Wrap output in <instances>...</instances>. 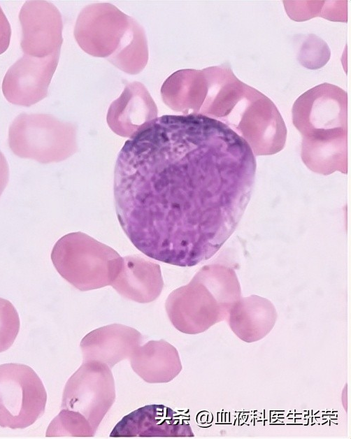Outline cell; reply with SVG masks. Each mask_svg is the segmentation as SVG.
<instances>
[{
	"label": "cell",
	"mask_w": 351,
	"mask_h": 439,
	"mask_svg": "<svg viewBox=\"0 0 351 439\" xmlns=\"http://www.w3.org/2000/svg\"><path fill=\"white\" fill-rule=\"evenodd\" d=\"M256 166L248 143L219 120L201 114L157 117L118 154L113 193L119 223L146 256L193 266L235 231Z\"/></svg>",
	"instance_id": "cell-1"
},
{
	"label": "cell",
	"mask_w": 351,
	"mask_h": 439,
	"mask_svg": "<svg viewBox=\"0 0 351 439\" xmlns=\"http://www.w3.org/2000/svg\"><path fill=\"white\" fill-rule=\"evenodd\" d=\"M207 92L198 114L219 120L241 136L255 155H271L285 144L287 128L275 105L240 81L224 66L203 69Z\"/></svg>",
	"instance_id": "cell-2"
},
{
	"label": "cell",
	"mask_w": 351,
	"mask_h": 439,
	"mask_svg": "<svg viewBox=\"0 0 351 439\" xmlns=\"http://www.w3.org/2000/svg\"><path fill=\"white\" fill-rule=\"evenodd\" d=\"M347 102L343 89L325 82L293 105V124L302 136L301 159L315 173H347Z\"/></svg>",
	"instance_id": "cell-3"
},
{
	"label": "cell",
	"mask_w": 351,
	"mask_h": 439,
	"mask_svg": "<svg viewBox=\"0 0 351 439\" xmlns=\"http://www.w3.org/2000/svg\"><path fill=\"white\" fill-rule=\"evenodd\" d=\"M74 36L87 53L108 60L122 71L136 74L147 64L145 31L132 17L110 3L87 6L76 20Z\"/></svg>",
	"instance_id": "cell-4"
},
{
	"label": "cell",
	"mask_w": 351,
	"mask_h": 439,
	"mask_svg": "<svg viewBox=\"0 0 351 439\" xmlns=\"http://www.w3.org/2000/svg\"><path fill=\"white\" fill-rule=\"evenodd\" d=\"M241 298L233 268L221 264L203 266L186 285L173 290L165 308L173 326L187 334L202 333L226 319L232 305Z\"/></svg>",
	"instance_id": "cell-5"
},
{
	"label": "cell",
	"mask_w": 351,
	"mask_h": 439,
	"mask_svg": "<svg viewBox=\"0 0 351 439\" xmlns=\"http://www.w3.org/2000/svg\"><path fill=\"white\" fill-rule=\"evenodd\" d=\"M51 260L60 275L80 291L110 285L123 265L115 250L82 232L59 238Z\"/></svg>",
	"instance_id": "cell-6"
},
{
	"label": "cell",
	"mask_w": 351,
	"mask_h": 439,
	"mask_svg": "<svg viewBox=\"0 0 351 439\" xmlns=\"http://www.w3.org/2000/svg\"><path fill=\"white\" fill-rule=\"evenodd\" d=\"M8 145L19 157L59 162L77 150L76 127L52 115L21 113L10 125Z\"/></svg>",
	"instance_id": "cell-7"
},
{
	"label": "cell",
	"mask_w": 351,
	"mask_h": 439,
	"mask_svg": "<svg viewBox=\"0 0 351 439\" xmlns=\"http://www.w3.org/2000/svg\"><path fill=\"white\" fill-rule=\"evenodd\" d=\"M47 393L36 372L21 364L0 365V426L24 429L44 413Z\"/></svg>",
	"instance_id": "cell-8"
},
{
	"label": "cell",
	"mask_w": 351,
	"mask_h": 439,
	"mask_svg": "<svg viewBox=\"0 0 351 439\" xmlns=\"http://www.w3.org/2000/svg\"><path fill=\"white\" fill-rule=\"evenodd\" d=\"M115 400L110 368L100 361H87L66 383L61 408L80 413L96 431Z\"/></svg>",
	"instance_id": "cell-9"
},
{
	"label": "cell",
	"mask_w": 351,
	"mask_h": 439,
	"mask_svg": "<svg viewBox=\"0 0 351 439\" xmlns=\"http://www.w3.org/2000/svg\"><path fill=\"white\" fill-rule=\"evenodd\" d=\"M20 46L24 55L45 57L60 53L63 23L57 8L46 1H26L20 9Z\"/></svg>",
	"instance_id": "cell-10"
},
{
	"label": "cell",
	"mask_w": 351,
	"mask_h": 439,
	"mask_svg": "<svg viewBox=\"0 0 351 439\" xmlns=\"http://www.w3.org/2000/svg\"><path fill=\"white\" fill-rule=\"evenodd\" d=\"M60 53L45 57L24 55L4 75L2 92L14 105L29 107L48 96V87L57 69Z\"/></svg>",
	"instance_id": "cell-11"
},
{
	"label": "cell",
	"mask_w": 351,
	"mask_h": 439,
	"mask_svg": "<svg viewBox=\"0 0 351 439\" xmlns=\"http://www.w3.org/2000/svg\"><path fill=\"white\" fill-rule=\"evenodd\" d=\"M182 414L162 404H149L123 417L114 426L110 437H194Z\"/></svg>",
	"instance_id": "cell-12"
},
{
	"label": "cell",
	"mask_w": 351,
	"mask_h": 439,
	"mask_svg": "<svg viewBox=\"0 0 351 439\" xmlns=\"http://www.w3.org/2000/svg\"><path fill=\"white\" fill-rule=\"evenodd\" d=\"M157 107L139 82L127 84L108 108L106 120L116 134L131 138L157 117Z\"/></svg>",
	"instance_id": "cell-13"
},
{
	"label": "cell",
	"mask_w": 351,
	"mask_h": 439,
	"mask_svg": "<svg viewBox=\"0 0 351 439\" xmlns=\"http://www.w3.org/2000/svg\"><path fill=\"white\" fill-rule=\"evenodd\" d=\"M143 341L136 329L120 324H112L96 329L82 339L80 347L83 361H97L110 368L130 357Z\"/></svg>",
	"instance_id": "cell-14"
},
{
	"label": "cell",
	"mask_w": 351,
	"mask_h": 439,
	"mask_svg": "<svg viewBox=\"0 0 351 439\" xmlns=\"http://www.w3.org/2000/svg\"><path fill=\"white\" fill-rule=\"evenodd\" d=\"M127 299L146 303L160 295L164 282L159 264L138 255L123 257V265L110 285Z\"/></svg>",
	"instance_id": "cell-15"
},
{
	"label": "cell",
	"mask_w": 351,
	"mask_h": 439,
	"mask_svg": "<svg viewBox=\"0 0 351 439\" xmlns=\"http://www.w3.org/2000/svg\"><path fill=\"white\" fill-rule=\"evenodd\" d=\"M276 319L275 308L269 300L252 295L239 298L231 308L226 320L241 340L253 343L271 331Z\"/></svg>",
	"instance_id": "cell-16"
},
{
	"label": "cell",
	"mask_w": 351,
	"mask_h": 439,
	"mask_svg": "<svg viewBox=\"0 0 351 439\" xmlns=\"http://www.w3.org/2000/svg\"><path fill=\"white\" fill-rule=\"evenodd\" d=\"M133 370L148 383H166L182 370L177 349L164 340L138 345L130 356Z\"/></svg>",
	"instance_id": "cell-17"
},
{
	"label": "cell",
	"mask_w": 351,
	"mask_h": 439,
	"mask_svg": "<svg viewBox=\"0 0 351 439\" xmlns=\"http://www.w3.org/2000/svg\"><path fill=\"white\" fill-rule=\"evenodd\" d=\"M207 92L203 70L182 69L171 74L161 87L164 102L183 115L198 114Z\"/></svg>",
	"instance_id": "cell-18"
},
{
	"label": "cell",
	"mask_w": 351,
	"mask_h": 439,
	"mask_svg": "<svg viewBox=\"0 0 351 439\" xmlns=\"http://www.w3.org/2000/svg\"><path fill=\"white\" fill-rule=\"evenodd\" d=\"M96 431L80 413L62 409L47 429L46 437H93Z\"/></svg>",
	"instance_id": "cell-19"
},
{
	"label": "cell",
	"mask_w": 351,
	"mask_h": 439,
	"mask_svg": "<svg viewBox=\"0 0 351 439\" xmlns=\"http://www.w3.org/2000/svg\"><path fill=\"white\" fill-rule=\"evenodd\" d=\"M20 318L14 305L0 297V352L13 344L20 330Z\"/></svg>",
	"instance_id": "cell-20"
},
{
	"label": "cell",
	"mask_w": 351,
	"mask_h": 439,
	"mask_svg": "<svg viewBox=\"0 0 351 439\" xmlns=\"http://www.w3.org/2000/svg\"><path fill=\"white\" fill-rule=\"evenodd\" d=\"M330 55L327 44L318 36L310 35L301 48L298 59L308 69H318L326 64Z\"/></svg>",
	"instance_id": "cell-21"
},
{
	"label": "cell",
	"mask_w": 351,
	"mask_h": 439,
	"mask_svg": "<svg viewBox=\"0 0 351 439\" xmlns=\"http://www.w3.org/2000/svg\"><path fill=\"white\" fill-rule=\"evenodd\" d=\"M11 36L9 22L0 6V55L8 49Z\"/></svg>",
	"instance_id": "cell-22"
},
{
	"label": "cell",
	"mask_w": 351,
	"mask_h": 439,
	"mask_svg": "<svg viewBox=\"0 0 351 439\" xmlns=\"http://www.w3.org/2000/svg\"><path fill=\"white\" fill-rule=\"evenodd\" d=\"M9 179V168L6 157L0 151V196L7 186Z\"/></svg>",
	"instance_id": "cell-23"
}]
</instances>
